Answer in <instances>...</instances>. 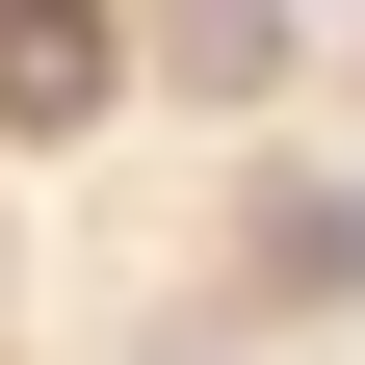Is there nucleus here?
I'll list each match as a JSON object with an SVG mask.
<instances>
[{"instance_id":"f257e3e1","label":"nucleus","mask_w":365,"mask_h":365,"mask_svg":"<svg viewBox=\"0 0 365 365\" xmlns=\"http://www.w3.org/2000/svg\"><path fill=\"white\" fill-rule=\"evenodd\" d=\"M78 78H105V26L78 0H0V130H78Z\"/></svg>"},{"instance_id":"f03ea898","label":"nucleus","mask_w":365,"mask_h":365,"mask_svg":"<svg viewBox=\"0 0 365 365\" xmlns=\"http://www.w3.org/2000/svg\"><path fill=\"white\" fill-rule=\"evenodd\" d=\"M261 261H287V287H365V209H339V182H287V209H261Z\"/></svg>"}]
</instances>
